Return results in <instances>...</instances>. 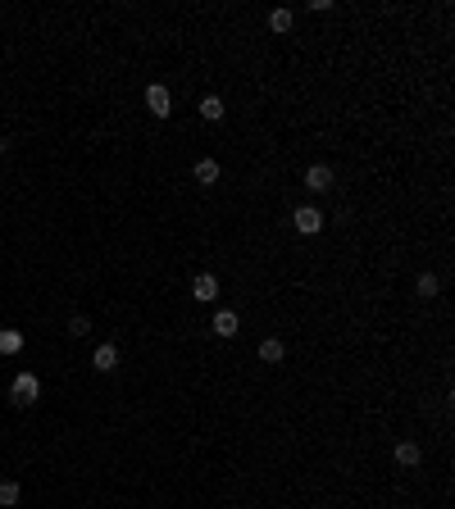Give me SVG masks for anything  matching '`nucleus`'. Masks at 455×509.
I'll return each instance as SVG.
<instances>
[{
    "instance_id": "1",
    "label": "nucleus",
    "mask_w": 455,
    "mask_h": 509,
    "mask_svg": "<svg viewBox=\"0 0 455 509\" xmlns=\"http://www.w3.org/2000/svg\"><path fill=\"white\" fill-rule=\"evenodd\" d=\"M9 400H14L19 409L41 400V382H36V373H14V382H9Z\"/></svg>"
},
{
    "instance_id": "2",
    "label": "nucleus",
    "mask_w": 455,
    "mask_h": 509,
    "mask_svg": "<svg viewBox=\"0 0 455 509\" xmlns=\"http://www.w3.org/2000/svg\"><path fill=\"white\" fill-rule=\"evenodd\" d=\"M146 109H151V114L155 119H169V114H174V101H169V91H164V86H146Z\"/></svg>"
},
{
    "instance_id": "3",
    "label": "nucleus",
    "mask_w": 455,
    "mask_h": 509,
    "mask_svg": "<svg viewBox=\"0 0 455 509\" xmlns=\"http://www.w3.org/2000/svg\"><path fill=\"white\" fill-rule=\"evenodd\" d=\"M291 223H296V232H305V237H314V232L324 228V214H319L314 205H301L296 214H291Z\"/></svg>"
},
{
    "instance_id": "4",
    "label": "nucleus",
    "mask_w": 455,
    "mask_h": 509,
    "mask_svg": "<svg viewBox=\"0 0 455 509\" xmlns=\"http://www.w3.org/2000/svg\"><path fill=\"white\" fill-rule=\"evenodd\" d=\"M91 368H96V373H114V368H119V346L101 341V346H96V355H91Z\"/></svg>"
},
{
    "instance_id": "5",
    "label": "nucleus",
    "mask_w": 455,
    "mask_h": 509,
    "mask_svg": "<svg viewBox=\"0 0 455 509\" xmlns=\"http://www.w3.org/2000/svg\"><path fill=\"white\" fill-rule=\"evenodd\" d=\"M305 187H310V191H328V187H333V168H328V164H310V168H305Z\"/></svg>"
},
{
    "instance_id": "6",
    "label": "nucleus",
    "mask_w": 455,
    "mask_h": 509,
    "mask_svg": "<svg viewBox=\"0 0 455 509\" xmlns=\"http://www.w3.org/2000/svg\"><path fill=\"white\" fill-rule=\"evenodd\" d=\"M191 296H196V301H205V305L219 301V278H214V273H201V278L191 282Z\"/></svg>"
},
{
    "instance_id": "7",
    "label": "nucleus",
    "mask_w": 455,
    "mask_h": 509,
    "mask_svg": "<svg viewBox=\"0 0 455 509\" xmlns=\"http://www.w3.org/2000/svg\"><path fill=\"white\" fill-rule=\"evenodd\" d=\"M210 328H214V337H237V328H241V318H237V314H232V309H219V314H214V323H210Z\"/></svg>"
},
{
    "instance_id": "8",
    "label": "nucleus",
    "mask_w": 455,
    "mask_h": 509,
    "mask_svg": "<svg viewBox=\"0 0 455 509\" xmlns=\"http://www.w3.org/2000/svg\"><path fill=\"white\" fill-rule=\"evenodd\" d=\"M419 459H424L419 441H396V464H401V468H414Z\"/></svg>"
},
{
    "instance_id": "9",
    "label": "nucleus",
    "mask_w": 455,
    "mask_h": 509,
    "mask_svg": "<svg viewBox=\"0 0 455 509\" xmlns=\"http://www.w3.org/2000/svg\"><path fill=\"white\" fill-rule=\"evenodd\" d=\"M196 182H201V187H214V182H219V164H214V159H196Z\"/></svg>"
},
{
    "instance_id": "10",
    "label": "nucleus",
    "mask_w": 455,
    "mask_h": 509,
    "mask_svg": "<svg viewBox=\"0 0 455 509\" xmlns=\"http://www.w3.org/2000/svg\"><path fill=\"white\" fill-rule=\"evenodd\" d=\"M19 351H23V332L0 328V355H19Z\"/></svg>"
},
{
    "instance_id": "11",
    "label": "nucleus",
    "mask_w": 455,
    "mask_h": 509,
    "mask_svg": "<svg viewBox=\"0 0 455 509\" xmlns=\"http://www.w3.org/2000/svg\"><path fill=\"white\" fill-rule=\"evenodd\" d=\"M282 355H287V346H282L278 337H269V341L260 346V359H264V364H282Z\"/></svg>"
},
{
    "instance_id": "12",
    "label": "nucleus",
    "mask_w": 455,
    "mask_h": 509,
    "mask_svg": "<svg viewBox=\"0 0 455 509\" xmlns=\"http://www.w3.org/2000/svg\"><path fill=\"white\" fill-rule=\"evenodd\" d=\"M19 495H23V491H19V482H14V478L0 482V509H14V505H19Z\"/></svg>"
},
{
    "instance_id": "13",
    "label": "nucleus",
    "mask_w": 455,
    "mask_h": 509,
    "mask_svg": "<svg viewBox=\"0 0 455 509\" xmlns=\"http://www.w3.org/2000/svg\"><path fill=\"white\" fill-rule=\"evenodd\" d=\"M201 119L219 123V119H224V101H219V96H205V101H201Z\"/></svg>"
},
{
    "instance_id": "14",
    "label": "nucleus",
    "mask_w": 455,
    "mask_h": 509,
    "mask_svg": "<svg viewBox=\"0 0 455 509\" xmlns=\"http://www.w3.org/2000/svg\"><path fill=\"white\" fill-rule=\"evenodd\" d=\"M437 287H441V282L433 278V273H419V282H414V291H419L424 301H433V296H437Z\"/></svg>"
},
{
    "instance_id": "15",
    "label": "nucleus",
    "mask_w": 455,
    "mask_h": 509,
    "mask_svg": "<svg viewBox=\"0 0 455 509\" xmlns=\"http://www.w3.org/2000/svg\"><path fill=\"white\" fill-rule=\"evenodd\" d=\"M269 28H274V32H291V9H274V14H269Z\"/></svg>"
},
{
    "instance_id": "16",
    "label": "nucleus",
    "mask_w": 455,
    "mask_h": 509,
    "mask_svg": "<svg viewBox=\"0 0 455 509\" xmlns=\"http://www.w3.org/2000/svg\"><path fill=\"white\" fill-rule=\"evenodd\" d=\"M69 332H73V337H87V332H91L87 314H73V318H69Z\"/></svg>"
}]
</instances>
